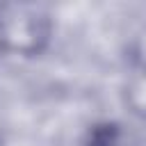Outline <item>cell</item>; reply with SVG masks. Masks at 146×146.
Here are the masks:
<instances>
[{
    "label": "cell",
    "mask_w": 146,
    "mask_h": 146,
    "mask_svg": "<svg viewBox=\"0 0 146 146\" xmlns=\"http://www.w3.org/2000/svg\"><path fill=\"white\" fill-rule=\"evenodd\" d=\"M52 18L39 5H0V50L2 55L39 57L52 41Z\"/></svg>",
    "instance_id": "1"
},
{
    "label": "cell",
    "mask_w": 146,
    "mask_h": 146,
    "mask_svg": "<svg viewBox=\"0 0 146 146\" xmlns=\"http://www.w3.org/2000/svg\"><path fill=\"white\" fill-rule=\"evenodd\" d=\"M121 100L137 119H146V73H132L121 87Z\"/></svg>",
    "instance_id": "2"
},
{
    "label": "cell",
    "mask_w": 146,
    "mask_h": 146,
    "mask_svg": "<svg viewBox=\"0 0 146 146\" xmlns=\"http://www.w3.org/2000/svg\"><path fill=\"white\" fill-rule=\"evenodd\" d=\"M128 59L132 64V71L146 73V25L135 32V36L128 43Z\"/></svg>",
    "instance_id": "3"
},
{
    "label": "cell",
    "mask_w": 146,
    "mask_h": 146,
    "mask_svg": "<svg viewBox=\"0 0 146 146\" xmlns=\"http://www.w3.org/2000/svg\"><path fill=\"white\" fill-rule=\"evenodd\" d=\"M0 146H5V141H2V137H0Z\"/></svg>",
    "instance_id": "4"
}]
</instances>
